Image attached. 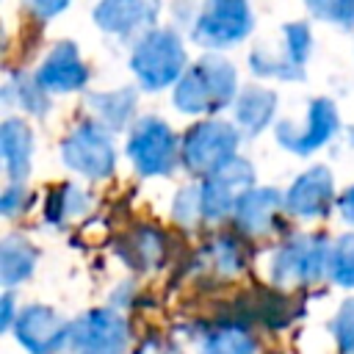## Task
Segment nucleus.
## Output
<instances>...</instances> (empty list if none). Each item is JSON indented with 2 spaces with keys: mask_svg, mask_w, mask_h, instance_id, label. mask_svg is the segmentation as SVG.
Returning <instances> with one entry per match:
<instances>
[{
  "mask_svg": "<svg viewBox=\"0 0 354 354\" xmlns=\"http://www.w3.org/2000/svg\"><path fill=\"white\" fill-rule=\"evenodd\" d=\"M235 66L221 55L199 58L174 86V108L183 113H210L232 102L235 97Z\"/></svg>",
  "mask_w": 354,
  "mask_h": 354,
  "instance_id": "obj_1",
  "label": "nucleus"
},
{
  "mask_svg": "<svg viewBox=\"0 0 354 354\" xmlns=\"http://www.w3.org/2000/svg\"><path fill=\"white\" fill-rule=\"evenodd\" d=\"M130 69L136 80L149 91H160L177 83L185 69V47L180 36L171 30H147L133 47Z\"/></svg>",
  "mask_w": 354,
  "mask_h": 354,
  "instance_id": "obj_2",
  "label": "nucleus"
},
{
  "mask_svg": "<svg viewBox=\"0 0 354 354\" xmlns=\"http://www.w3.org/2000/svg\"><path fill=\"white\" fill-rule=\"evenodd\" d=\"M235 147H238V130L230 122L207 119L188 127L180 147V160L188 171L207 177L230 158H235Z\"/></svg>",
  "mask_w": 354,
  "mask_h": 354,
  "instance_id": "obj_3",
  "label": "nucleus"
},
{
  "mask_svg": "<svg viewBox=\"0 0 354 354\" xmlns=\"http://www.w3.org/2000/svg\"><path fill=\"white\" fill-rule=\"evenodd\" d=\"M252 30V11L246 0H205L191 36L207 50H224L238 44Z\"/></svg>",
  "mask_w": 354,
  "mask_h": 354,
  "instance_id": "obj_4",
  "label": "nucleus"
},
{
  "mask_svg": "<svg viewBox=\"0 0 354 354\" xmlns=\"http://www.w3.org/2000/svg\"><path fill=\"white\" fill-rule=\"evenodd\" d=\"M61 160L83 177H91V180L108 177L116 163V152H113L108 127L100 122L77 124L61 144Z\"/></svg>",
  "mask_w": 354,
  "mask_h": 354,
  "instance_id": "obj_5",
  "label": "nucleus"
},
{
  "mask_svg": "<svg viewBox=\"0 0 354 354\" xmlns=\"http://www.w3.org/2000/svg\"><path fill=\"white\" fill-rule=\"evenodd\" d=\"M127 158L141 174H169L177 163V138L158 116H144L127 136Z\"/></svg>",
  "mask_w": 354,
  "mask_h": 354,
  "instance_id": "obj_6",
  "label": "nucleus"
},
{
  "mask_svg": "<svg viewBox=\"0 0 354 354\" xmlns=\"http://www.w3.org/2000/svg\"><path fill=\"white\" fill-rule=\"evenodd\" d=\"M324 268H329V243L321 235H299L271 260V277L279 285L315 282Z\"/></svg>",
  "mask_w": 354,
  "mask_h": 354,
  "instance_id": "obj_7",
  "label": "nucleus"
},
{
  "mask_svg": "<svg viewBox=\"0 0 354 354\" xmlns=\"http://www.w3.org/2000/svg\"><path fill=\"white\" fill-rule=\"evenodd\" d=\"M75 354H122L127 348V324L113 310H91L69 329Z\"/></svg>",
  "mask_w": 354,
  "mask_h": 354,
  "instance_id": "obj_8",
  "label": "nucleus"
},
{
  "mask_svg": "<svg viewBox=\"0 0 354 354\" xmlns=\"http://www.w3.org/2000/svg\"><path fill=\"white\" fill-rule=\"evenodd\" d=\"M252 180H254L252 163L241 158H230L224 166L210 171L199 185L205 218H224L230 210H235V202L252 188Z\"/></svg>",
  "mask_w": 354,
  "mask_h": 354,
  "instance_id": "obj_9",
  "label": "nucleus"
},
{
  "mask_svg": "<svg viewBox=\"0 0 354 354\" xmlns=\"http://www.w3.org/2000/svg\"><path fill=\"white\" fill-rule=\"evenodd\" d=\"M337 130V108L332 100L318 97L310 102L307 108V119L304 124H293V122H279L277 124V138L285 149L296 152V155H310L318 147H324Z\"/></svg>",
  "mask_w": 354,
  "mask_h": 354,
  "instance_id": "obj_10",
  "label": "nucleus"
},
{
  "mask_svg": "<svg viewBox=\"0 0 354 354\" xmlns=\"http://www.w3.org/2000/svg\"><path fill=\"white\" fill-rule=\"evenodd\" d=\"M69 329H72V324H66L53 307H44V304H30V307L19 310V315L14 321L17 340L30 354L58 351L64 343H69Z\"/></svg>",
  "mask_w": 354,
  "mask_h": 354,
  "instance_id": "obj_11",
  "label": "nucleus"
},
{
  "mask_svg": "<svg viewBox=\"0 0 354 354\" xmlns=\"http://www.w3.org/2000/svg\"><path fill=\"white\" fill-rule=\"evenodd\" d=\"M44 91H53V94H69V91H77L86 86L88 80V69L77 53V47L72 41H58L50 55L41 61V66L36 69V77H33Z\"/></svg>",
  "mask_w": 354,
  "mask_h": 354,
  "instance_id": "obj_12",
  "label": "nucleus"
},
{
  "mask_svg": "<svg viewBox=\"0 0 354 354\" xmlns=\"http://www.w3.org/2000/svg\"><path fill=\"white\" fill-rule=\"evenodd\" d=\"M335 199V177L326 166H313L307 171H301L293 185L285 194V207L293 216L301 218H315L324 216L329 210Z\"/></svg>",
  "mask_w": 354,
  "mask_h": 354,
  "instance_id": "obj_13",
  "label": "nucleus"
},
{
  "mask_svg": "<svg viewBox=\"0 0 354 354\" xmlns=\"http://www.w3.org/2000/svg\"><path fill=\"white\" fill-rule=\"evenodd\" d=\"M158 17V0H100L94 8V22L105 33L133 36L136 30L152 25Z\"/></svg>",
  "mask_w": 354,
  "mask_h": 354,
  "instance_id": "obj_14",
  "label": "nucleus"
},
{
  "mask_svg": "<svg viewBox=\"0 0 354 354\" xmlns=\"http://www.w3.org/2000/svg\"><path fill=\"white\" fill-rule=\"evenodd\" d=\"M33 136L22 119H6L0 127V158L6 163V174L11 183H22L30 174Z\"/></svg>",
  "mask_w": 354,
  "mask_h": 354,
  "instance_id": "obj_15",
  "label": "nucleus"
},
{
  "mask_svg": "<svg viewBox=\"0 0 354 354\" xmlns=\"http://www.w3.org/2000/svg\"><path fill=\"white\" fill-rule=\"evenodd\" d=\"M279 202H285V196H279V191L274 188H249L238 202H235V221L243 232L249 235H263L271 230V221L279 210Z\"/></svg>",
  "mask_w": 354,
  "mask_h": 354,
  "instance_id": "obj_16",
  "label": "nucleus"
},
{
  "mask_svg": "<svg viewBox=\"0 0 354 354\" xmlns=\"http://www.w3.org/2000/svg\"><path fill=\"white\" fill-rule=\"evenodd\" d=\"M277 108V94L263 86H246L235 100V122L246 136H257L266 130Z\"/></svg>",
  "mask_w": 354,
  "mask_h": 354,
  "instance_id": "obj_17",
  "label": "nucleus"
},
{
  "mask_svg": "<svg viewBox=\"0 0 354 354\" xmlns=\"http://www.w3.org/2000/svg\"><path fill=\"white\" fill-rule=\"evenodd\" d=\"M36 266V249L19 238V235H8L0 243V279L6 288L28 279L33 274Z\"/></svg>",
  "mask_w": 354,
  "mask_h": 354,
  "instance_id": "obj_18",
  "label": "nucleus"
},
{
  "mask_svg": "<svg viewBox=\"0 0 354 354\" xmlns=\"http://www.w3.org/2000/svg\"><path fill=\"white\" fill-rule=\"evenodd\" d=\"M88 105L97 113L100 124H105L108 130H119L130 122V116L136 111V91L133 88H119V91H111V94H91Z\"/></svg>",
  "mask_w": 354,
  "mask_h": 354,
  "instance_id": "obj_19",
  "label": "nucleus"
},
{
  "mask_svg": "<svg viewBox=\"0 0 354 354\" xmlns=\"http://www.w3.org/2000/svg\"><path fill=\"white\" fill-rule=\"evenodd\" d=\"M202 354H254V340L243 326L221 324L205 335Z\"/></svg>",
  "mask_w": 354,
  "mask_h": 354,
  "instance_id": "obj_20",
  "label": "nucleus"
},
{
  "mask_svg": "<svg viewBox=\"0 0 354 354\" xmlns=\"http://www.w3.org/2000/svg\"><path fill=\"white\" fill-rule=\"evenodd\" d=\"M282 33H285V44H282L279 58L301 77L304 75V61L310 58V47H313L310 28L304 22H290V25L282 28Z\"/></svg>",
  "mask_w": 354,
  "mask_h": 354,
  "instance_id": "obj_21",
  "label": "nucleus"
},
{
  "mask_svg": "<svg viewBox=\"0 0 354 354\" xmlns=\"http://www.w3.org/2000/svg\"><path fill=\"white\" fill-rule=\"evenodd\" d=\"M329 277L343 288H354V232L340 235L329 249Z\"/></svg>",
  "mask_w": 354,
  "mask_h": 354,
  "instance_id": "obj_22",
  "label": "nucleus"
},
{
  "mask_svg": "<svg viewBox=\"0 0 354 354\" xmlns=\"http://www.w3.org/2000/svg\"><path fill=\"white\" fill-rule=\"evenodd\" d=\"M313 17L324 22H335L343 28H354V0H304Z\"/></svg>",
  "mask_w": 354,
  "mask_h": 354,
  "instance_id": "obj_23",
  "label": "nucleus"
},
{
  "mask_svg": "<svg viewBox=\"0 0 354 354\" xmlns=\"http://www.w3.org/2000/svg\"><path fill=\"white\" fill-rule=\"evenodd\" d=\"M332 335L343 354H354V299H346L332 318Z\"/></svg>",
  "mask_w": 354,
  "mask_h": 354,
  "instance_id": "obj_24",
  "label": "nucleus"
},
{
  "mask_svg": "<svg viewBox=\"0 0 354 354\" xmlns=\"http://www.w3.org/2000/svg\"><path fill=\"white\" fill-rule=\"evenodd\" d=\"M202 188H194L188 185L185 191L177 194L174 199V218L183 221V224H194L196 218H202Z\"/></svg>",
  "mask_w": 354,
  "mask_h": 354,
  "instance_id": "obj_25",
  "label": "nucleus"
},
{
  "mask_svg": "<svg viewBox=\"0 0 354 354\" xmlns=\"http://www.w3.org/2000/svg\"><path fill=\"white\" fill-rule=\"evenodd\" d=\"M22 205H25V188L22 183H11L0 196V210L6 216H14L17 210H22Z\"/></svg>",
  "mask_w": 354,
  "mask_h": 354,
  "instance_id": "obj_26",
  "label": "nucleus"
},
{
  "mask_svg": "<svg viewBox=\"0 0 354 354\" xmlns=\"http://www.w3.org/2000/svg\"><path fill=\"white\" fill-rule=\"evenodd\" d=\"M25 3H28V8H30L36 17H41V19H50V17L61 14V11L69 6V0H25Z\"/></svg>",
  "mask_w": 354,
  "mask_h": 354,
  "instance_id": "obj_27",
  "label": "nucleus"
},
{
  "mask_svg": "<svg viewBox=\"0 0 354 354\" xmlns=\"http://www.w3.org/2000/svg\"><path fill=\"white\" fill-rule=\"evenodd\" d=\"M340 216H343L348 224H354V185L340 196Z\"/></svg>",
  "mask_w": 354,
  "mask_h": 354,
  "instance_id": "obj_28",
  "label": "nucleus"
},
{
  "mask_svg": "<svg viewBox=\"0 0 354 354\" xmlns=\"http://www.w3.org/2000/svg\"><path fill=\"white\" fill-rule=\"evenodd\" d=\"M11 301L14 296H3V329H8L14 321H11Z\"/></svg>",
  "mask_w": 354,
  "mask_h": 354,
  "instance_id": "obj_29",
  "label": "nucleus"
}]
</instances>
